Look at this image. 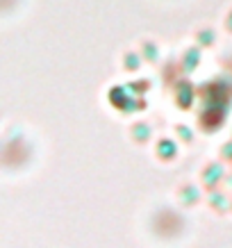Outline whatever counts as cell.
<instances>
[{"label":"cell","mask_w":232,"mask_h":248,"mask_svg":"<svg viewBox=\"0 0 232 248\" xmlns=\"http://www.w3.org/2000/svg\"><path fill=\"white\" fill-rule=\"evenodd\" d=\"M221 180H223V166L221 164H210L205 169V173H202V182H205V187L210 191H214Z\"/></svg>","instance_id":"obj_1"},{"label":"cell","mask_w":232,"mask_h":248,"mask_svg":"<svg viewBox=\"0 0 232 248\" xmlns=\"http://www.w3.org/2000/svg\"><path fill=\"white\" fill-rule=\"evenodd\" d=\"M230 205H232V203H230Z\"/></svg>","instance_id":"obj_8"},{"label":"cell","mask_w":232,"mask_h":248,"mask_svg":"<svg viewBox=\"0 0 232 248\" xmlns=\"http://www.w3.org/2000/svg\"><path fill=\"white\" fill-rule=\"evenodd\" d=\"M210 203L214 210H225V207H228V198H225L223 191H217V189H214L210 196Z\"/></svg>","instance_id":"obj_4"},{"label":"cell","mask_w":232,"mask_h":248,"mask_svg":"<svg viewBox=\"0 0 232 248\" xmlns=\"http://www.w3.org/2000/svg\"><path fill=\"white\" fill-rule=\"evenodd\" d=\"M221 153H223V159H232V139L221 148Z\"/></svg>","instance_id":"obj_7"},{"label":"cell","mask_w":232,"mask_h":248,"mask_svg":"<svg viewBox=\"0 0 232 248\" xmlns=\"http://www.w3.org/2000/svg\"><path fill=\"white\" fill-rule=\"evenodd\" d=\"M180 198H182L187 205H191V203L198 201V191H196V187H185L182 189V194H180Z\"/></svg>","instance_id":"obj_5"},{"label":"cell","mask_w":232,"mask_h":248,"mask_svg":"<svg viewBox=\"0 0 232 248\" xmlns=\"http://www.w3.org/2000/svg\"><path fill=\"white\" fill-rule=\"evenodd\" d=\"M175 153H178V146L171 141V139H159L157 143V155L162 159H173L175 157Z\"/></svg>","instance_id":"obj_2"},{"label":"cell","mask_w":232,"mask_h":248,"mask_svg":"<svg viewBox=\"0 0 232 248\" xmlns=\"http://www.w3.org/2000/svg\"><path fill=\"white\" fill-rule=\"evenodd\" d=\"M132 137H135V141H148L150 137V128L146 125V123H137L135 128H132Z\"/></svg>","instance_id":"obj_3"},{"label":"cell","mask_w":232,"mask_h":248,"mask_svg":"<svg viewBox=\"0 0 232 248\" xmlns=\"http://www.w3.org/2000/svg\"><path fill=\"white\" fill-rule=\"evenodd\" d=\"M178 135H180V139H185V141H191V139H194V137H191V130L189 128H185V125H178Z\"/></svg>","instance_id":"obj_6"}]
</instances>
